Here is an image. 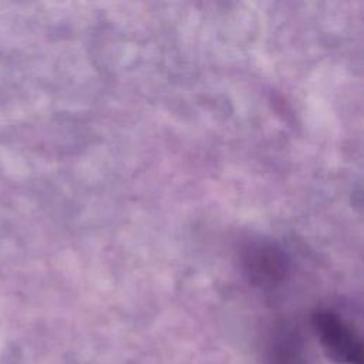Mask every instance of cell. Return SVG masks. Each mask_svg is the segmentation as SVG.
Segmentation results:
<instances>
[{
	"mask_svg": "<svg viewBox=\"0 0 364 364\" xmlns=\"http://www.w3.org/2000/svg\"><path fill=\"white\" fill-rule=\"evenodd\" d=\"M313 328L327 355L340 364H364L363 341L358 333L337 313L317 310L311 317Z\"/></svg>",
	"mask_w": 364,
	"mask_h": 364,
	"instance_id": "cell-1",
	"label": "cell"
}]
</instances>
